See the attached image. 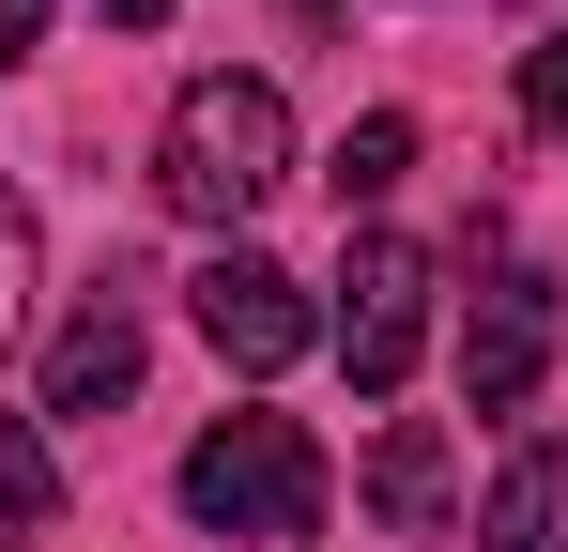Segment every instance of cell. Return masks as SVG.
Returning <instances> with one entry per match:
<instances>
[{"label":"cell","instance_id":"obj_6","mask_svg":"<svg viewBox=\"0 0 568 552\" xmlns=\"http://www.w3.org/2000/svg\"><path fill=\"white\" fill-rule=\"evenodd\" d=\"M123 399H139V292L93 276L47 338V415H123Z\"/></svg>","mask_w":568,"mask_h":552},{"label":"cell","instance_id":"obj_14","mask_svg":"<svg viewBox=\"0 0 568 552\" xmlns=\"http://www.w3.org/2000/svg\"><path fill=\"white\" fill-rule=\"evenodd\" d=\"M108 16H123V31H154V16H170V0H108Z\"/></svg>","mask_w":568,"mask_h":552},{"label":"cell","instance_id":"obj_12","mask_svg":"<svg viewBox=\"0 0 568 552\" xmlns=\"http://www.w3.org/2000/svg\"><path fill=\"white\" fill-rule=\"evenodd\" d=\"M523 123H538V139H568V31L523 62Z\"/></svg>","mask_w":568,"mask_h":552},{"label":"cell","instance_id":"obj_4","mask_svg":"<svg viewBox=\"0 0 568 552\" xmlns=\"http://www.w3.org/2000/svg\"><path fill=\"white\" fill-rule=\"evenodd\" d=\"M185 307H200V338H215L231 368H292L307 338H323V323H307V276H277L262 246H215Z\"/></svg>","mask_w":568,"mask_h":552},{"label":"cell","instance_id":"obj_8","mask_svg":"<svg viewBox=\"0 0 568 552\" xmlns=\"http://www.w3.org/2000/svg\"><path fill=\"white\" fill-rule=\"evenodd\" d=\"M476 538H491V552H568V460H554V446H523Z\"/></svg>","mask_w":568,"mask_h":552},{"label":"cell","instance_id":"obj_2","mask_svg":"<svg viewBox=\"0 0 568 552\" xmlns=\"http://www.w3.org/2000/svg\"><path fill=\"white\" fill-rule=\"evenodd\" d=\"M185 522L200 538H323V446L292 415H215L185 446Z\"/></svg>","mask_w":568,"mask_h":552},{"label":"cell","instance_id":"obj_7","mask_svg":"<svg viewBox=\"0 0 568 552\" xmlns=\"http://www.w3.org/2000/svg\"><path fill=\"white\" fill-rule=\"evenodd\" d=\"M369 507L399 522V538H430V522H446V430H430V415H399V430L369 446Z\"/></svg>","mask_w":568,"mask_h":552},{"label":"cell","instance_id":"obj_9","mask_svg":"<svg viewBox=\"0 0 568 552\" xmlns=\"http://www.w3.org/2000/svg\"><path fill=\"white\" fill-rule=\"evenodd\" d=\"M399 170H415V123H399V108H369V123H354V139H338V215H369V200H399Z\"/></svg>","mask_w":568,"mask_h":552},{"label":"cell","instance_id":"obj_10","mask_svg":"<svg viewBox=\"0 0 568 552\" xmlns=\"http://www.w3.org/2000/svg\"><path fill=\"white\" fill-rule=\"evenodd\" d=\"M47 507H62V460H47V430H31V415H0V538H31Z\"/></svg>","mask_w":568,"mask_h":552},{"label":"cell","instance_id":"obj_5","mask_svg":"<svg viewBox=\"0 0 568 552\" xmlns=\"http://www.w3.org/2000/svg\"><path fill=\"white\" fill-rule=\"evenodd\" d=\"M538 368H554V276H476V307H462V399L476 415H523Z\"/></svg>","mask_w":568,"mask_h":552},{"label":"cell","instance_id":"obj_1","mask_svg":"<svg viewBox=\"0 0 568 552\" xmlns=\"http://www.w3.org/2000/svg\"><path fill=\"white\" fill-rule=\"evenodd\" d=\"M292 170V108L277 78H185L170 92V139H154V200L200 215V231H231V215H262Z\"/></svg>","mask_w":568,"mask_h":552},{"label":"cell","instance_id":"obj_13","mask_svg":"<svg viewBox=\"0 0 568 552\" xmlns=\"http://www.w3.org/2000/svg\"><path fill=\"white\" fill-rule=\"evenodd\" d=\"M47 47V0H0V62H31Z\"/></svg>","mask_w":568,"mask_h":552},{"label":"cell","instance_id":"obj_3","mask_svg":"<svg viewBox=\"0 0 568 552\" xmlns=\"http://www.w3.org/2000/svg\"><path fill=\"white\" fill-rule=\"evenodd\" d=\"M415 338H430V262H415L399 231H369V246L338 262V368L384 399V384L415 368Z\"/></svg>","mask_w":568,"mask_h":552},{"label":"cell","instance_id":"obj_11","mask_svg":"<svg viewBox=\"0 0 568 552\" xmlns=\"http://www.w3.org/2000/svg\"><path fill=\"white\" fill-rule=\"evenodd\" d=\"M16 323H31V200L0 184V354H16Z\"/></svg>","mask_w":568,"mask_h":552}]
</instances>
